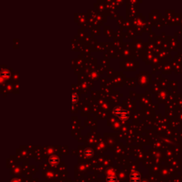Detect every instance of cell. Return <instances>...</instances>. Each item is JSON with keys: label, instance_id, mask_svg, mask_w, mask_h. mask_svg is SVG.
<instances>
[{"label": "cell", "instance_id": "1", "mask_svg": "<svg viewBox=\"0 0 182 182\" xmlns=\"http://www.w3.org/2000/svg\"><path fill=\"white\" fill-rule=\"evenodd\" d=\"M113 113L119 119L123 121H127L129 117V113L128 111L121 107H115L113 110Z\"/></svg>", "mask_w": 182, "mask_h": 182}, {"label": "cell", "instance_id": "2", "mask_svg": "<svg viewBox=\"0 0 182 182\" xmlns=\"http://www.w3.org/2000/svg\"><path fill=\"white\" fill-rule=\"evenodd\" d=\"M78 95L75 92H73V94H72V103H73V105L75 104L78 101Z\"/></svg>", "mask_w": 182, "mask_h": 182}, {"label": "cell", "instance_id": "3", "mask_svg": "<svg viewBox=\"0 0 182 182\" xmlns=\"http://www.w3.org/2000/svg\"><path fill=\"white\" fill-rule=\"evenodd\" d=\"M1 77H3V76H9V73L8 72V70H2L1 71Z\"/></svg>", "mask_w": 182, "mask_h": 182}]
</instances>
